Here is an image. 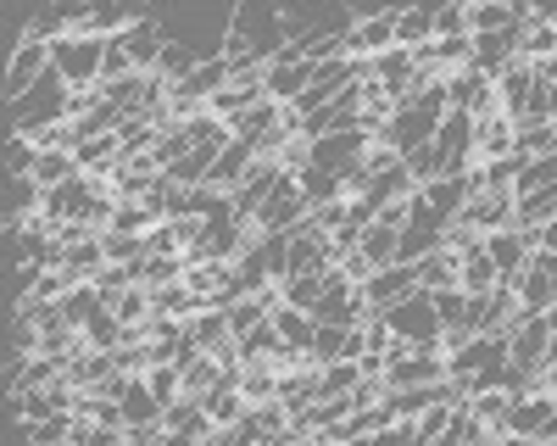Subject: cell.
Wrapping results in <instances>:
<instances>
[{
	"label": "cell",
	"mask_w": 557,
	"mask_h": 446,
	"mask_svg": "<svg viewBox=\"0 0 557 446\" xmlns=\"http://www.w3.org/2000/svg\"><path fill=\"white\" fill-rule=\"evenodd\" d=\"M178 374H184V396H207V391L223 385V369L212 363V357H196V363H184Z\"/></svg>",
	"instance_id": "42"
},
{
	"label": "cell",
	"mask_w": 557,
	"mask_h": 446,
	"mask_svg": "<svg viewBox=\"0 0 557 446\" xmlns=\"http://www.w3.org/2000/svg\"><path fill=\"white\" fill-rule=\"evenodd\" d=\"M23 441L28 446H67L73 441V413H51L39 424H23Z\"/></svg>",
	"instance_id": "37"
},
{
	"label": "cell",
	"mask_w": 557,
	"mask_h": 446,
	"mask_svg": "<svg viewBox=\"0 0 557 446\" xmlns=\"http://www.w3.org/2000/svg\"><path fill=\"white\" fill-rule=\"evenodd\" d=\"M513 296H519V307L530 312V319H546V312H552V301H557V280L546 274V262H541V257H530V268L519 274Z\"/></svg>",
	"instance_id": "15"
},
{
	"label": "cell",
	"mask_w": 557,
	"mask_h": 446,
	"mask_svg": "<svg viewBox=\"0 0 557 446\" xmlns=\"http://www.w3.org/2000/svg\"><path fill=\"white\" fill-rule=\"evenodd\" d=\"M541 251H552V257H557V223H546V230H541Z\"/></svg>",
	"instance_id": "52"
},
{
	"label": "cell",
	"mask_w": 557,
	"mask_h": 446,
	"mask_svg": "<svg viewBox=\"0 0 557 446\" xmlns=\"http://www.w3.org/2000/svg\"><path fill=\"white\" fill-rule=\"evenodd\" d=\"M273 330H278V340H285L290 351L312 357V340H318V319H312V312H301V307H285V301H278V307H273Z\"/></svg>",
	"instance_id": "20"
},
{
	"label": "cell",
	"mask_w": 557,
	"mask_h": 446,
	"mask_svg": "<svg viewBox=\"0 0 557 446\" xmlns=\"http://www.w3.org/2000/svg\"><path fill=\"white\" fill-rule=\"evenodd\" d=\"M278 178H285V168H278V162H262V157H257V168H251V173L240 178L235 190H228V201H235L240 223H246V218H257V212L268 207V196L278 190Z\"/></svg>",
	"instance_id": "12"
},
{
	"label": "cell",
	"mask_w": 557,
	"mask_h": 446,
	"mask_svg": "<svg viewBox=\"0 0 557 446\" xmlns=\"http://www.w3.org/2000/svg\"><path fill=\"white\" fill-rule=\"evenodd\" d=\"M101 246H107V262L112 268H134L146 257V235H117V230H101Z\"/></svg>",
	"instance_id": "41"
},
{
	"label": "cell",
	"mask_w": 557,
	"mask_h": 446,
	"mask_svg": "<svg viewBox=\"0 0 557 446\" xmlns=\"http://www.w3.org/2000/svg\"><path fill=\"white\" fill-rule=\"evenodd\" d=\"M235 385H240V396L251 401H278V369H273V357H257V363H240V374H235Z\"/></svg>",
	"instance_id": "25"
},
{
	"label": "cell",
	"mask_w": 557,
	"mask_h": 446,
	"mask_svg": "<svg viewBox=\"0 0 557 446\" xmlns=\"http://www.w3.org/2000/svg\"><path fill=\"white\" fill-rule=\"evenodd\" d=\"M162 441H168L162 424H128L123 430V446H162Z\"/></svg>",
	"instance_id": "51"
},
{
	"label": "cell",
	"mask_w": 557,
	"mask_h": 446,
	"mask_svg": "<svg viewBox=\"0 0 557 446\" xmlns=\"http://www.w3.org/2000/svg\"><path fill=\"white\" fill-rule=\"evenodd\" d=\"M146 380H151V391H157V401H162V408L184 396V374H178V363H157Z\"/></svg>",
	"instance_id": "48"
},
{
	"label": "cell",
	"mask_w": 557,
	"mask_h": 446,
	"mask_svg": "<svg viewBox=\"0 0 557 446\" xmlns=\"http://www.w3.org/2000/svg\"><path fill=\"white\" fill-rule=\"evenodd\" d=\"M228 128H235V140H246V146L257 151V146L268 140V134H278V128H285V107H278V101H262V107H251L246 117H235Z\"/></svg>",
	"instance_id": "23"
},
{
	"label": "cell",
	"mask_w": 557,
	"mask_h": 446,
	"mask_svg": "<svg viewBox=\"0 0 557 446\" xmlns=\"http://www.w3.org/2000/svg\"><path fill=\"white\" fill-rule=\"evenodd\" d=\"M412 290H418V268L391 262V268H374V280L362 285V301L374 307V312H385V307H396V301L412 296Z\"/></svg>",
	"instance_id": "14"
},
{
	"label": "cell",
	"mask_w": 557,
	"mask_h": 446,
	"mask_svg": "<svg viewBox=\"0 0 557 446\" xmlns=\"http://www.w3.org/2000/svg\"><path fill=\"white\" fill-rule=\"evenodd\" d=\"M117 408H123V424H162V401H157L146 374H128V391Z\"/></svg>",
	"instance_id": "22"
},
{
	"label": "cell",
	"mask_w": 557,
	"mask_h": 446,
	"mask_svg": "<svg viewBox=\"0 0 557 446\" xmlns=\"http://www.w3.org/2000/svg\"><path fill=\"white\" fill-rule=\"evenodd\" d=\"M162 430H168V435H178V430H212L207 401H201V396H178V401H168V408H162Z\"/></svg>",
	"instance_id": "30"
},
{
	"label": "cell",
	"mask_w": 557,
	"mask_h": 446,
	"mask_svg": "<svg viewBox=\"0 0 557 446\" xmlns=\"http://www.w3.org/2000/svg\"><path fill=\"white\" fill-rule=\"evenodd\" d=\"M418 290H430V296H441V290H462V257H451L446 246L430 251L424 262H418Z\"/></svg>",
	"instance_id": "21"
},
{
	"label": "cell",
	"mask_w": 557,
	"mask_h": 446,
	"mask_svg": "<svg viewBox=\"0 0 557 446\" xmlns=\"http://www.w3.org/2000/svg\"><path fill=\"white\" fill-rule=\"evenodd\" d=\"M513 212H519V196H513V185H491V178L474 168L469 173V201H462V223H474L480 235H491V230H507L513 223Z\"/></svg>",
	"instance_id": "2"
},
{
	"label": "cell",
	"mask_w": 557,
	"mask_h": 446,
	"mask_svg": "<svg viewBox=\"0 0 557 446\" xmlns=\"http://www.w3.org/2000/svg\"><path fill=\"white\" fill-rule=\"evenodd\" d=\"M552 312H557V301H552Z\"/></svg>",
	"instance_id": "54"
},
{
	"label": "cell",
	"mask_w": 557,
	"mask_h": 446,
	"mask_svg": "<svg viewBox=\"0 0 557 446\" xmlns=\"http://www.w3.org/2000/svg\"><path fill=\"white\" fill-rule=\"evenodd\" d=\"M435 157H441V173H474V117L469 112H446L441 117Z\"/></svg>",
	"instance_id": "6"
},
{
	"label": "cell",
	"mask_w": 557,
	"mask_h": 446,
	"mask_svg": "<svg viewBox=\"0 0 557 446\" xmlns=\"http://www.w3.org/2000/svg\"><path fill=\"white\" fill-rule=\"evenodd\" d=\"M84 168H78V157L73 151H39V162H34V185L39 190H57V185H67V178H78Z\"/></svg>",
	"instance_id": "29"
},
{
	"label": "cell",
	"mask_w": 557,
	"mask_h": 446,
	"mask_svg": "<svg viewBox=\"0 0 557 446\" xmlns=\"http://www.w3.org/2000/svg\"><path fill=\"white\" fill-rule=\"evenodd\" d=\"M235 374H240V369H223V385L201 396V401H207V419H212V430H228V424H240V419L251 413V401L240 396Z\"/></svg>",
	"instance_id": "16"
},
{
	"label": "cell",
	"mask_w": 557,
	"mask_h": 446,
	"mask_svg": "<svg viewBox=\"0 0 557 446\" xmlns=\"http://www.w3.org/2000/svg\"><path fill=\"white\" fill-rule=\"evenodd\" d=\"M541 391H546V396H552V401H557V363H552V369H546V380H541Z\"/></svg>",
	"instance_id": "53"
},
{
	"label": "cell",
	"mask_w": 557,
	"mask_h": 446,
	"mask_svg": "<svg viewBox=\"0 0 557 446\" xmlns=\"http://www.w3.org/2000/svg\"><path fill=\"white\" fill-rule=\"evenodd\" d=\"M84 340L96 346V351H117L123 346V324L112 319V307H101L96 319H89V330H84Z\"/></svg>",
	"instance_id": "43"
},
{
	"label": "cell",
	"mask_w": 557,
	"mask_h": 446,
	"mask_svg": "<svg viewBox=\"0 0 557 446\" xmlns=\"http://www.w3.org/2000/svg\"><path fill=\"white\" fill-rule=\"evenodd\" d=\"M57 307H62V319L84 335V330H89V319H96V312H101L107 301H101V290H96V285H73V290H67Z\"/></svg>",
	"instance_id": "31"
},
{
	"label": "cell",
	"mask_w": 557,
	"mask_h": 446,
	"mask_svg": "<svg viewBox=\"0 0 557 446\" xmlns=\"http://www.w3.org/2000/svg\"><path fill=\"white\" fill-rule=\"evenodd\" d=\"M34 162H39V146L23 140V134H12L7 140V178H34Z\"/></svg>",
	"instance_id": "45"
},
{
	"label": "cell",
	"mask_w": 557,
	"mask_h": 446,
	"mask_svg": "<svg viewBox=\"0 0 557 446\" xmlns=\"http://www.w3.org/2000/svg\"><path fill=\"white\" fill-rule=\"evenodd\" d=\"M513 140H519V128H513V117H507V112L480 117V123H474V168L519 157V146H513Z\"/></svg>",
	"instance_id": "10"
},
{
	"label": "cell",
	"mask_w": 557,
	"mask_h": 446,
	"mask_svg": "<svg viewBox=\"0 0 557 446\" xmlns=\"http://www.w3.org/2000/svg\"><path fill=\"white\" fill-rule=\"evenodd\" d=\"M123 39V51L134 57V67L139 73H157V62H162V45H168V34H162V23L157 17H139L128 34H117Z\"/></svg>",
	"instance_id": "17"
},
{
	"label": "cell",
	"mask_w": 557,
	"mask_h": 446,
	"mask_svg": "<svg viewBox=\"0 0 557 446\" xmlns=\"http://www.w3.org/2000/svg\"><path fill=\"white\" fill-rule=\"evenodd\" d=\"M435 39H474L469 34V7H441L435 12Z\"/></svg>",
	"instance_id": "49"
},
{
	"label": "cell",
	"mask_w": 557,
	"mask_h": 446,
	"mask_svg": "<svg viewBox=\"0 0 557 446\" xmlns=\"http://www.w3.org/2000/svg\"><path fill=\"white\" fill-rule=\"evenodd\" d=\"M502 435H519V441H552L557 435V401L546 396V391H535V396H519L513 408H507V419H502Z\"/></svg>",
	"instance_id": "4"
},
{
	"label": "cell",
	"mask_w": 557,
	"mask_h": 446,
	"mask_svg": "<svg viewBox=\"0 0 557 446\" xmlns=\"http://www.w3.org/2000/svg\"><path fill=\"white\" fill-rule=\"evenodd\" d=\"M323 290H330V268H323V274H296V280H278V296H285V307H301V312H312Z\"/></svg>",
	"instance_id": "33"
},
{
	"label": "cell",
	"mask_w": 557,
	"mask_h": 446,
	"mask_svg": "<svg viewBox=\"0 0 557 446\" xmlns=\"http://www.w3.org/2000/svg\"><path fill=\"white\" fill-rule=\"evenodd\" d=\"M451 413H457V408H446V401H435V408H430L424 419H412V441H418V446H435V441L446 435Z\"/></svg>",
	"instance_id": "46"
},
{
	"label": "cell",
	"mask_w": 557,
	"mask_h": 446,
	"mask_svg": "<svg viewBox=\"0 0 557 446\" xmlns=\"http://www.w3.org/2000/svg\"><path fill=\"white\" fill-rule=\"evenodd\" d=\"M519 157L530 162V157H552L557 151V123H519Z\"/></svg>",
	"instance_id": "40"
},
{
	"label": "cell",
	"mask_w": 557,
	"mask_h": 446,
	"mask_svg": "<svg viewBox=\"0 0 557 446\" xmlns=\"http://www.w3.org/2000/svg\"><path fill=\"white\" fill-rule=\"evenodd\" d=\"M418 196H424V201L451 223V218L462 212V201H469V173H441V178H430V185L418 190Z\"/></svg>",
	"instance_id": "24"
},
{
	"label": "cell",
	"mask_w": 557,
	"mask_h": 446,
	"mask_svg": "<svg viewBox=\"0 0 557 446\" xmlns=\"http://www.w3.org/2000/svg\"><path fill=\"white\" fill-rule=\"evenodd\" d=\"M89 285H96V290H101V301L112 307V301H117V296H123V290L134 285V268H101V274L89 280Z\"/></svg>",
	"instance_id": "50"
},
{
	"label": "cell",
	"mask_w": 557,
	"mask_h": 446,
	"mask_svg": "<svg viewBox=\"0 0 557 446\" xmlns=\"http://www.w3.org/2000/svg\"><path fill=\"white\" fill-rule=\"evenodd\" d=\"M296 185H301L307 207H330V201H346L341 173H330V168H301V173H296Z\"/></svg>",
	"instance_id": "27"
},
{
	"label": "cell",
	"mask_w": 557,
	"mask_h": 446,
	"mask_svg": "<svg viewBox=\"0 0 557 446\" xmlns=\"http://www.w3.org/2000/svg\"><path fill=\"white\" fill-rule=\"evenodd\" d=\"M502 285V274H496V262L480 251V257H462V296H491Z\"/></svg>",
	"instance_id": "36"
},
{
	"label": "cell",
	"mask_w": 557,
	"mask_h": 446,
	"mask_svg": "<svg viewBox=\"0 0 557 446\" xmlns=\"http://www.w3.org/2000/svg\"><path fill=\"white\" fill-rule=\"evenodd\" d=\"M45 73H51V45H39V39L12 45V62H7V107H12V101H23Z\"/></svg>",
	"instance_id": "8"
},
{
	"label": "cell",
	"mask_w": 557,
	"mask_h": 446,
	"mask_svg": "<svg viewBox=\"0 0 557 446\" xmlns=\"http://www.w3.org/2000/svg\"><path fill=\"white\" fill-rule=\"evenodd\" d=\"M51 413H62L57 401H51V391H12V419L17 424H39V419H51Z\"/></svg>",
	"instance_id": "39"
},
{
	"label": "cell",
	"mask_w": 557,
	"mask_h": 446,
	"mask_svg": "<svg viewBox=\"0 0 557 446\" xmlns=\"http://www.w3.org/2000/svg\"><path fill=\"white\" fill-rule=\"evenodd\" d=\"M184 257H139L134 262V285H146V290H162V285H184Z\"/></svg>",
	"instance_id": "28"
},
{
	"label": "cell",
	"mask_w": 557,
	"mask_h": 446,
	"mask_svg": "<svg viewBox=\"0 0 557 446\" xmlns=\"http://www.w3.org/2000/svg\"><path fill=\"white\" fill-rule=\"evenodd\" d=\"M446 112H469L474 123L491 117V112H502L496 107V78H485L480 67H457L446 78Z\"/></svg>",
	"instance_id": "5"
},
{
	"label": "cell",
	"mask_w": 557,
	"mask_h": 446,
	"mask_svg": "<svg viewBox=\"0 0 557 446\" xmlns=\"http://www.w3.org/2000/svg\"><path fill=\"white\" fill-rule=\"evenodd\" d=\"M435 12L441 7H407L396 17V45L401 51H424V45H435Z\"/></svg>",
	"instance_id": "26"
},
{
	"label": "cell",
	"mask_w": 557,
	"mask_h": 446,
	"mask_svg": "<svg viewBox=\"0 0 557 446\" xmlns=\"http://www.w3.org/2000/svg\"><path fill=\"white\" fill-rule=\"evenodd\" d=\"M251 168H257V151H251L246 140H228V151H223V157L212 162V173H207V190H223V196H228Z\"/></svg>",
	"instance_id": "19"
},
{
	"label": "cell",
	"mask_w": 557,
	"mask_h": 446,
	"mask_svg": "<svg viewBox=\"0 0 557 446\" xmlns=\"http://www.w3.org/2000/svg\"><path fill=\"white\" fill-rule=\"evenodd\" d=\"M312 146V168H330V173H346L362 162L368 151V134L362 128H346V134H323V140H307Z\"/></svg>",
	"instance_id": "13"
},
{
	"label": "cell",
	"mask_w": 557,
	"mask_h": 446,
	"mask_svg": "<svg viewBox=\"0 0 557 446\" xmlns=\"http://www.w3.org/2000/svg\"><path fill=\"white\" fill-rule=\"evenodd\" d=\"M112 319L123 324V330H134V324H146L151 319V290L146 285H128L117 301H112Z\"/></svg>",
	"instance_id": "38"
},
{
	"label": "cell",
	"mask_w": 557,
	"mask_h": 446,
	"mask_svg": "<svg viewBox=\"0 0 557 446\" xmlns=\"http://www.w3.org/2000/svg\"><path fill=\"white\" fill-rule=\"evenodd\" d=\"M396 246H401V230H391V223L374 218V223L362 230V246H357V251L374 262V268H391V262H396Z\"/></svg>",
	"instance_id": "32"
},
{
	"label": "cell",
	"mask_w": 557,
	"mask_h": 446,
	"mask_svg": "<svg viewBox=\"0 0 557 446\" xmlns=\"http://www.w3.org/2000/svg\"><path fill=\"white\" fill-rule=\"evenodd\" d=\"M196 67H201V51H196V45H184V39H168V45H162V62H157V78L178 84V78H190Z\"/></svg>",
	"instance_id": "34"
},
{
	"label": "cell",
	"mask_w": 557,
	"mask_h": 446,
	"mask_svg": "<svg viewBox=\"0 0 557 446\" xmlns=\"http://www.w3.org/2000/svg\"><path fill=\"white\" fill-rule=\"evenodd\" d=\"M301 218H307V196H301V185H296V178L285 173V178H278V190L268 196V207H262L251 223H257L262 235H290Z\"/></svg>",
	"instance_id": "9"
},
{
	"label": "cell",
	"mask_w": 557,
	"mask_h": 446,
	"mask_svg": "<svg viewBox=\"0 0 557 446\" xmlns=\"http://www.w3.org/2000/svg\"><path fill=\"white\" fill-rule=\"evenodd\" d=\"M380 319L391 324V335H396L401 346H435V351H441V312H435V296H430V290L401 296L396 307L380 312Z\"/></svg>",
	"instance_id": "1"
},
{
	"label": "cell",
	"mask_w": 557,
	"mask_h": 446,
	"mask_svg": "<svg viewBox=\"0 0 557 446\" xmlns=\"http://www.w3.org/2000/svg\"><path fill=\"white\" fill-rule=\"evenodd\" d=\"M73 446H123V430L96 424V419H73Z\"/></svg>",
	"instance_id": "47"
},
{
	"label": "cell",
	"mask_w": 557,
	"mask_h": 446,
	"mask_svg": "<svg viewBox=\"0 0 557 446\" xmlns=\"http://www.w3.org/2000/svg\"><path fill=\"white\" fill-rule=\"evenodd\" d=\"M507 363L546 374V363H552V319H530V324H519L513 335H507Z\"/></svg>",
	"instance_id": "11"
},
{
	"label": "cell",
	"mask_w": 557,
	"mask_h": 446,
	"mask_svg": "<svg viewBox=\"0 0 557 446\" xmlns=\"http://www.w3.org/2000/svg\"><path fill=\"white\" fill-rule=\"evenodd\" d=\"M112 374H117V357L112 351H96V346H84L73 363H67V385L73 391H101Z\"/></svg>",
	"instance_id": "18"
},
{
	"label": "cell",
	"mask_w": 557,
	"mask_h": 446,
	"mask_svg": "<svg viewBox=\"0 0 557 446\" xmlns=\"http://www.w3.org/2000/svg\"><path fill=\"white\" fill-rule=\"evenodd\" d=\"M312 78H318V67L296 51V45H285V51L268 62V101L290 107L296 96H307V89H312Z\"/></svg>",
	"instance_id": "7"
},
{
	"label": "cell",
	"mask_w": 557,
	"mask_h": 446,
	"mask_svg": "<svg viewBox=\"0 0 557 446\" xmlns=\"http://www.w3.org/2000/svg\"><path fill=\"white\" fill-rule=\"evenodd\" d=\"M101 62H107V39L101 34H67L51 45V67L67 78V89L101 84Z\"/></svg>",
	"instance_id": "3"
},
{
	"label": "cell",
	"mask_w": 557,
	"mask_h": 446,
	"mask_svg": "<svg viewBox=\"0 0 557 446\" xmlns=\"http://www.w3.org/2000/svg\"><path fill=\"white\" fill-rule=\"evenodd\" d=\"M513 223H519V230H546V223H557V185L552 190H535V196H524L519 201V212H513Z\"/></svg>",
	"instance_id": "35"
},
{
	"label": "cell",
	"mask_w": 557,
	"mask_h": 446,
	"mask_svg": "<svg viewBox=\"0 0 557 446\" xmlns=\"http://www.w3.org/2000/svg\"><path fill=\"white\" fill-rule=\"evenodd\" d=\"M346 335H351V330H341V324H318L312 363H318V369H323V363H341V357H346Z\"/></svg>",
	"instance_id": "44"
}]
</instances>
